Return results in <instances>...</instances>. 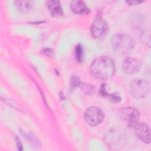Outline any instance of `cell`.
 I'll list each match as a JSON object with an SVG mask.
<instances>
[{
    "label": "cell",
    "mask_w": 151,
    "mask_h": 151,
    "mask_svg": "<svg viewBox=\"0 0 151 151\" xmlns=\"http://www.w3.org/2000/svg\"><path fill=\"white\" fill-rule=\"evenodd\" d=\"M129 91L131 96L135 99L144 98L150 92L149 83L142 79H134L130 84Z\"/></svg>",
    "instance_id": "obj_3"
},
{
    "label": "cell",
    "mask_w": 151,
    "mask_h": 151,
    "mask_svg": "<svg viewBox=\"0 0 151 151\" xmlns=\"http://www.w3.org/2000/svg\"><path fill=\"white\" fill-rule=\"evenodd\" d=\"M119 116L120 119L128 126H134V124L138 122L139 112L134 107H124L120 109Z\"/></svg>",
    "instance_id": "obj_5"
},
{
    "label": "cell",
    "mask_w": 151,
    "mask_h": 151,
    "mask_svg": "<svg viewBox=\"0 0 151 151\" xmlns=\"http://www.w3.org/2000/svg\"><path fill=\"white\" fill-rule=\"evenodd\" d=\"M113 49L120 53H127L133 48L134 42L132 38L126 34H116L111 37Z\"/></svg>",
    "instance_id": "obj_2"
},
{
    "label": "cell",
    "mask_w": 151,
    "mask_h": 151,
    "mask_svg": "<svg viewBox=\"0 0 151 151\" xmlns=\"http://www.w3.org/2000/svg\"><path fill=\"white\" fill-rule=\"evenodd\" d=\"M84 120L86 123L91 126H96L100 124L104 119L103 111L97 107H88L84 114Z\"/></svg>",
    "instance_id": "obj_4"
},
{
    "label": "cell",
    "mask_w": 151,
    "mask_h": 151,
    "mask_svg": "<svg viewBox=\"0 0 151 151\" xmlns=\"http://www.w3.org/2000/svg\"><path fill=\"white\" fill-rule=\"evenodd\" d=\"M16 141H17V147H18V150H22V144H21V142H20L19 139H18V137H17V138H16Z\"/></svg>",
    "instance_id": "obj_19"
},
{
    "label": "cell",
    "mask_w": 151,
    "mask_h": 151,
    "mask_svg": "<svg viewBox=\"0 0 151 151\" xmlns=\"http://www.w3.org/2000/svg\"><path fill=\"white\" fill-rule=\"evenodd\" d=\"M80 87L82 90V91L87 95H92L94 93H95L96 88V87L88 83H84L80 82L79 84Z\"/></svg>",
    "instance_id": "obj_12"
},
{
    "label": "cell",
    "mask_w": 151,
    "mask_h": 151,
    "mask_svg": "<svg viewBox=\"0 0 151 151\" xmlns=\"http://www.w3.org/2000/svg\"><path fill=\"white\" fill-rule=\"evenodd\" d=\"M134 130L137 136L143 142H150V130L147 124L142 122H137L134 124Z\"/></svg>",
    "instance_id": "obj_7"
},
{
    "label": "cell",
    "mask_w": 151,
    "mask_h": 151,
    "mask_svg": "<svg viewBox=\"0 0 151 151\" xmlns=\"http://www.w3.org/2000/svg\"><path fill=\"white\" fill-rule=\"evenodd\" d=\"M75 55L77 60L78 62H81L82 61L83 52V48L80 44L77 45L75 48Z\"/></svg>",
    "instance_id": "obj_14"
},
{
    "label": "cell",
    "mask_w": 151,
    "mask_h": 151,
    "mask_svg": "<svg viewBox=\"0 0 151 151\" xmlns=\"http://www.w3.org/2000/svg\"><path fill=\"white\" fill-rule=\"evenodd\" d=\"M108 30V26L106 21L101 17H97L94 20L91 26L92 36L95 38H99L103 36Z\"/></svg>",
    "instance_id": "obj_6"
},
{
    "label": "cell",
    "mask_w": 151,
    "mask_h": 151,
    "mask_svg": "<svg viewBox=\"0 0 151 151\" xmlns=\"http://www.w3.org/2000/svg\"><path fill=\"white\" fill-rule=\"evenodd\" d=\"M142 67L140 61L134 58L127 57L122 63V69L127 74H133L137 73Z\"/></svg>",
    "instance_id": "obj_8"
},
{
    "label": "cell",
    "mask_w": 151,
    "mask_h": 151,
    "mask_svg": "<svg viewBox=\"0 0 151 151\" xmlns=\"http://www.w3.org/2000/svg\"><path fill=\"white\" fill-rule=\"evenodd\" d=\"M47 6L52 16L58 17L63 15L62 8L58 1H48L47 2Z\"/></svg>",
    "instance_id": "obj_10"
},
{
    "label": "cell",
    "mask_w": 151,
    "mask_h": 151,
    "mask_svg": "<svg viewBox=\"0 0 151 151\" xmlns=\"http://www.w3.org/2000/svg\"><path fill=\"white\" fill-rule=\"evenodd\" d=\"M71 10L76 14L85 15L90 13V10L83 1H73L70 3Z\"/></svg>",
    "instance_id": "obj_9"
},
{
    "label": "cell",
    "mask_w": 151,
    "mask_h": 151,
    "mask_svg": "<svg viewBox=\"0 0 151 151\" xmlns=\"http://www.w3.org/2000/svg\"><path fill=\"white\" fill-rule=\"evenodd\" d=\"M100 93L102 96L109 97L110 100L114 103H118L121 100V98L119 95L115 94H109L106 92L105 89V84H103L100 89Z\"/></svg>",
    "instance_id": "obj_13"
},
{
    "label": "cell",
    "mask_w": 151,
    "mask_h": 151,
    "mask_svg": "<svg viewBox=\"0 0 151 151\" xmlns=\"http://www.w3.org/2000/svg\"><path fill=\"white\" fill-rule=\"evenodd\" d=\"M127 4H129L130 5H138L139 4H142L143 1H128L126 2Z\"/></svg>",
    "instance_id": "obj_18"
},
{
    "label": "cell",
    "mask_w": 151,
    "mask_h": 151,
    "mask_svg": "<svg viewBox=\"0 0 151 151\" xmlns=\"http://www.w3.org/2000/svg\"><path fill=\"white\" fill-rule=\"evenodd\" d=\"M25 137H27L28 139V140H29L30 141V142H31L32 143V145H38V141L37 140V139L35 138V137H34L32 134H25Z\"/></svg>",
    "instance_id": "obj_17"
},
{
    "label": "cell",
    "mask_w": 151,
    "mask_h": 151,
    "mask_svg": "<svg viewBox=\"0 0 151 151\" xmlns=\"http://www.w3.org/2000/svg\"><path fill=\"white\" fill-rule=\"evenodd\" d=\"M41 54L44 55H46L47 57H52L53 55L54 54V51L51 49V48H45L42 49L41 51Z\"/></svg>",
    "instance_id": "obj_16"
},
{
    "label": "cell",
    "mask_w": 151,
    "mask_h": 151,
    "mask_svg": "<svg viewBox=\"0 0 151 151\" xmlns=\"http://www.w3.org/2000/svg\"><path fill=\"white\" fill-rule=\"evenodd\" d=\"M115 70L114 61L107 56H101L94 60L89 68L94 77L104 80L111 78L114 74Z\"/></svg>",
    "instance_id": "obj_1"
},
{
    "label": "cell",
    "mask_w": 151,
    "mask_h": 151,
    "mask_svg": "<svg viewBox=\"0 0 151 151\" xmlns=\"http://www.w3.org/2000/svg\"><path fill=\"white\" fill-rule=\"evenodd\" d=\"M15 5L22 12H27L31 8L32 1H15Z\"/></svg>",
    "instance_id": "obj_11"
},
{
    "label": "cell",
    "mask_w": 151,
    "mask_h": 151,
    "mask_svg": "<svg viewBox=\"0 0 151 151\" xmlns=\"http://www.w3.org/2000/svg\"><path fill=\"white\" fill-rule=\"evenodd\" d=\"M80 83V81L77 77H72L70 81V91H73L75 88L79 86Z\"/></svg>",
    "instance_id": "obj_15"
}]
</instances>
